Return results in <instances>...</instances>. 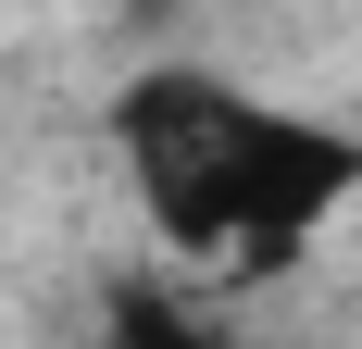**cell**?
Returning a JSON list of instances; mask_svg holds the SVG:
<instances>
[{"instance_id": "1", "label": "cell", "mask_w": 362, "mask_h": 349, "mask_svg": "<svg viewBox=\"0 0 362 349\" xmlns=\"http://www.w3.org/2000/svg\"><path fill=\"white\" fill-rule=\"evenodd\" d=\"M112 150L138 174L150 225L200 275H288L300 249L337 225V200H362V138L300 100L225 88L200 63H150L112 100Z\"/></svg>"}]
</instances>
